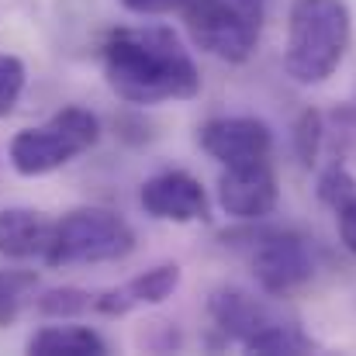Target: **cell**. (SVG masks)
I'll return each mask as SVG.
<instances>
[{"instance_id": "8", "label": "cell", "mask_w": 356, "mask_h": 356, "mask_svg": "<svg viewBox=\"0 0 356 356\" xmlns=\"http://www.w3.org/2000/svg\"><path fill=\"white\" fill-rule=\"evenodd\" d=\"M218 204L238 222H259L277 208V173L270 159L225 166L218 180Z\"/></svg>"}, {"instance_id": "13", "label": "cell", "mask_w": 356, "mask_h": 356, "mask_svg": "<svg viewBox=\"0 0 356 356\" xmlns=\"http://www.w3.org/2000/svg\"><path fill=\"white\" fill-rule=\"evenodd\" d=\"M28 353L35 356H104L108 343L101 332L87 325H45L28 339Z\"/></svg>"}, {"instance_id": "10", "label": "cell", "mask_w": 356, "mask_h": 356, "mask_svg": "<svg viewBox=\"0 0 356 356\" xmlns=\"http://www.w3.org/2000/svg\"><path fill=\"white\" fill-rule=\"evenodd\" d=\"M138 201H142L145 215H152L159 222L187 225V222H204L208 218V194H204L201 180H194L184 170H166V173L149 177L142 184Z\"/></svg>"}, {"instance_id": "7", "label": "cell", "mask_w": 356, "mask_h": 356, "mask_svg": "<svg viewBox=\"0 0 356 356\" xmlns=\"http://www.w3.org/2000/svg\"><path fill=\"white\" fill-rule=\"evenodd\" d=\"M249 266L266 294H291L315 277V252L298 232H263L252 238Z\"/></svg>"}, {"instance_id": "18", "label": "cell", "mask_w": 356, "mask_h": 356, "mask_svg": "<svg viewBox=\"0 0 356 356\" xmlns=\"http://www.w3.org/2000/svg\"><path fill=\"white\" fill-rule=\"evenodd\" d=\"M356 194V184L353 177L346 173V166H339V163H332L325 173H322V180H318V197L325 201V204H332L336 211H339V204H346L350 197Z\"/></svg>"}, {"instance_id": "19", "label": "cell", "mask_w": 356, "mask_h": 356, "mask_svg": "<svg viewBox=\"0 0 356 356\" xmlns=\"http://www.w3.org/2000/svg\"><path fill=\"white\" fill-rule=\"evenodd\" d=\"M131 14H184L194 0H121Z\"/></svg>"}, {"instance_id": "5", "label": "cell", "mask_w": 356, "mask_h": 356, "mask_svg": "<svg viewBox=\"0 0 356 356\" xmlns=\"http://www.w3.org/2000/svg\"><path fill=\"white\" fill-rule=\"evenodd\" d=\"M97 138H101L97 115H90L83 108H63L45 124H35V128H24L14 135L10 166L21 177H45V173L73 163L87 149H94Z\"/></svg>"}, {"instance_id": "20", "label": "cell", "mask_w": 356, "mask_h": 356, "mask_svg": "<svg viewBox=\"0 0 356 356\" xmlns=\"http://www.w3.org/2000/svg\"><path fill=\"white\" fill-rule=\"evenodd\" d=\"M336 222H339V238H343V245L356 256V194L346 201V204H339Z\"/></svg>"}, {"instance_id": "6", "label": "cell", "mask_w": 356, "mask_h": 356, "mask_svg": "<svg viewBox=\"0 0 356 356\" xmlns=\"http://www.w3.org/2000/svg\"><path fill=\"white\" fill-rule=\"evenodd\" d=\"M184 21L201 52L222 63H245L259 42L263 10L242 0H194Z\"/></svg>"}, {"instance_id": "1", "label": "cell", "mask_w": 356, "mask_h": 356, "mask_svg": "<svg viewBox=\"0 0 356 356\" xmlns=\"http://www.w3.org/2000/svg\"><path fill=\"white\" fill-rule=\"evenodd\" d=\"M108 87L128 104L191 101L201 90L194 56L170 28H115L101 45Z\"/></svg>"}, {"instance_id": "9", "label": "cell", "mask_w": 356, "mask_h": 356, "mask_svg": "<svg viewBox=\"0 0 356 356\" xmlns=\"http://www.w3.org/2000/svg\"><path fill=\"white\" fill-rule=\"evenodd\" d=\"M197 142L222 166L259 163L273 152V131L259 118H211L201 124Z\"/></svg>"}, {"instance_id": "3", "label": "cell", "mask_w": 356, "mask_h": 356, "mask_svg": "<svg viewBox=\"0 0 356 356\" xmlns=\"http://www.w3.org/2000/svg\"><path fill=\"white\" fill-rule=\"evenodd\" d=\"M208 315L222 329L225 339L238 343L249 353L301 356L315 350V339L294 318H284L270 301H263L242 287H218L208 298Z\"/></svg>"}, {"instance_id": "14", "label": "cell", "mask_w": 356, "mask_h": 356, "mask_svg": "<svg viewBox=\"0 0 356 356\" xmlns=\"http://www.w3.org/2000/svg\"><path fill=\"white\" fill-rule=\"evenodd\" d=\"M35 273H24V270H0V325H10L24 301L31 298L35 291Z\"/></svg>"}, {"instance_id": "4", "label": "cell", "mask_w": 356, "mask_h": 356, "mask_svg": "<svg viewBox=\"0 0 356 356\" xmlns=\"http://www.w3.org/2000/svg\"><path fill=\"white\" fill-rule=\"evenodd\" d=\"M135 249V229L108 208H76L63 215L52 229L45 249L49 266H90V263H118Z\"/></svg>"}, {"instance_id": "17", "label": "cell", "mask_w": 356, "mask_h": 356, "mask_svg": "<svg viewBox=\"0 0 356 356\" xmlns=\"http://www.w3.org/2000/svg\"><path fill=\"white\" fill-rule=\"evenodd\" d=\"M322 135H325V128H322V115H318V111H305V115L298 118V128H294V145H298V156H301V163H305V166H312V163H315L318 145H322Z\"/></svg>"}, {"instance_id": "16", "label": "cell", "mask_w": 356, "mask_h": 356, "mask_svg": "<svg viewBox=\"0 0 356 356\" xmlns=\"http://www.w3.org/2000/svg\"><path fill=\"white\" fill-rule=\"evenodd\" d=\"M24 80H28V70L17 56L10 52H0V118L14 111V104L21 101L24 94Z\"/></svg>"}, {"instance_id": "11", "label": "cell", "mask_w": 356, "mask_h": 356, "mask_svg": "<svg viewBox=\"0 0 356 356\" xmlns=\"http://www.w3.org/2000/svg\"><path fill=\"white\" fill-rule=\"evenodd\" d=\"M177 287H180V266L177 263H159V266L124 280L121 287H111V291L97 294L94 298V312L118 318V315H128V312L145 308V305H163Z\"/></svg>"}, {"instance_id": "12", "label": "cell", "mask_w": 356, "mask_h": 356, "mask_svg": "<svg viewBox=\"0 0 356 356\" xmlns=\"http://www.w3.org/2000/svg\"><path fill=\"white\" fill-rule=\"evenodd\" d=\"M56 222H49L35 208H7L0 211V256L7 259H45Z\"/></svg>"}, {"instance_id": "2", "label": "cell", "mask_w": 356, "mask_h": 356, "mask_svg": "<svg viewBox=\"0 0 356 356\" xmlns=\"http://www.w3.org/2000/svg\"><path fill=\"white\" fill-rule=\"evenodd\" d=\"M353 17L346 0H294L287 17L284 70L294 83H325L346 59Z\"/></svg>"}, {"instance_id": "15", "label": "cell", "mask_w": 356, "mask_h": 356, "mask_svg": "<svg viewBox=\"0 0 356 356\" xmlns=\"http://www.w3.org/2000/svg\"><path fill=\"white\" fill-rule=\"evenodd\" d=\"M94 308V294L80 287H52L38 298V312L49 318H76Z\"/></svg>"}]
</instances>
